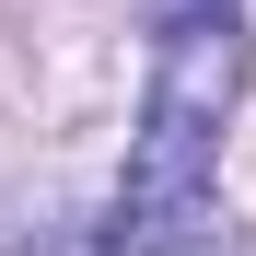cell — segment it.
<instances>
[{"mask_svg": "<svg viewBox=\"0 0 256 256\" xmlns=\"http://www.w3.org/2000/svg\"><path fill=\"white\" fill-rule=\"evenodd\" d=\"M244 94V0H152V94L128 128L105 256H210V175Z\"/></svg>", "mask_w": 256, "mask_h": 256, "instance_id": "6da1fadb", "label": "cell"}]
</instances>
